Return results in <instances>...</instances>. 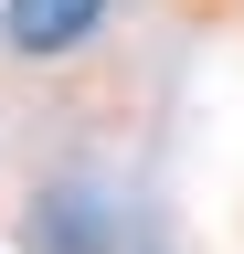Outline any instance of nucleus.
<instances>
[{"label":"nucleus","mask_w":244,"mask_h":254,"mask_svg":"<svg viewBox=\"0 0 244 254\" xmlns=\"http://www.w3.org/2000/svg\"><path fill=\"white\" fill-rule=\"evenodd\" d=\"M96 11H106V0H11V53H75L85 43V32H96Z\"/></svg>","instance_id":"obj_1"}]
</instances>
